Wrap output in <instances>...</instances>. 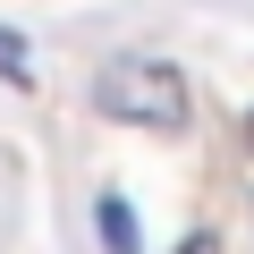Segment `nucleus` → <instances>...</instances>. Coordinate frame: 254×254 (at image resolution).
I'll return each mask as SVG.
<instances>
[{"instance_id": "3", "label": "nucleus", "mask_w": 254, "mask_h": 254, "mask_svg": "<svg viewBox=\"0 0 254 254\" xmlns=\"http://www.w3.org/2000/svg\"><path fill=\"white\" fill-rule=\"evenodd\" d=\"M0 76H9V85H26V76H34V68H26V43H17L9 26H0Z\"/></svg>"}, {"instance_id": "1", "label": "nucleus", "mask_w": 254, "mask_h": 254, "mask_svg": "<svg viewBox=\"0 0 254 254\" xmlns=\"http://www.w3.org/2000/svg\"><path fill=\"white\" fill-rule=\"evenodd\" d=\"M93 93H102V110H110V119H127V127H153V136H178V127L195 119V110H187V102H195V93H187V76H178L170 60H153V51H127V60H110Z\"/></svg>"}, {"instance_id": "4", "label": "nucleus", "mask_w": 254, "mask_h": 254, "mask_svg": "<svg viewBox=\"0 0 254 254\" xmlns=\"http://www.w3.org/2000/svg\"><path fill=\"white\" fill-rule=\"evenodd\" d=\"M178 254H220V237H203V229H195V237H187Z\"/></svg>"}, {"instance_id": "5", "label": "nucleus", "mask_w": 254, "mask_h": 254, "mask_svg": "<svg viewBox=\"0 0 254 254\" xmlns=\"http://www.w3.org/2000/svg\"><path fill=\"white\" fill-rule=\"evenodd\" d=\"M246 153H254V110H246Z\"/></svg>"}, {"instance_id": "2", "label": "nucleus", "mask_w": 254, "mask_h": 254, "mask_svg": "<svg viewBox=\"0 0 254 254\" xmlns=\"http://www.w3.org/2000/svg\"><path fill=\"white\" fill-rule=\"evenodd\" d=\"M93 229H102V254H144L136 203H127V195H102V203H93Z\"/></svg>"}]
</instances>
